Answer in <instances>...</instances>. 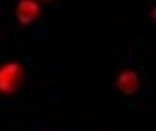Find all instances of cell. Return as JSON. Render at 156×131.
<instances>
[{"mask_svg":"<svg viewBox=\"0 0 156 131\" xmlns=\"http://www.w3.org/2000/svg\"><path fill=\"white\" fill-rule=\"evenodd\" d=\"M23 82L22 67L17 62H9L0 67V92L14 94Z\"/></svg>","mask_w":156,"mask_h":131,"instance_id":"cell-1","label":"cell"},{"mask_svg":"<svg viewBox=\"0 0 156 131\" xmlns=\"http://www.w3.org/2000/svg\"><path fill=\"white\" fill-rule=\"evenodd\" d=\"M40 12L39 3L36 0H20L15 8V15L19 23L29 25L37 19Z\"/></svg>","mask_w":156,"mask_h":131,"instance_id":"cell-2","label":"cell"},{"mask_svg":"<svg viewBox=\"0 0 156 131\" xmlns=\"http://www.w3.org/2000/svg\"><path fill=\"white\" fill-rule=\"evenodd\" d=\"M117 88L122 94L131 96L140 89V77L133 70L121 72L117 79Z\"/></svg>","mask_w":156,"mask_h":131,"instance_id":"cell-3","label":"cell"},{"mask_svg":"<svg viewBox=\"0 0 156 131\" xmlns=\"http://www.w3.org/2000/svg\"><path fill=\"white\" fill-rule=\"evenodd\" d=\"M153 16H154V18L156 19V6H155V8H154V11H153Z\"/></svg>","mask_w":156,"mask_h":131,"instance_id":"cell-4","label":"cell"},{"mask_svg":"<svg viewBox=\"0 0 156 131\" xmlns=\"http://www.w3.org/2000/svg\"><path fill=\"white\" fill-rule=\"evenodd\" d=\"M43 1H50V0H43Z\"/></svg>","mask_w":156,"mask_h":131,"instance_id":"cell-5","label":"cell"}]
</instances>
